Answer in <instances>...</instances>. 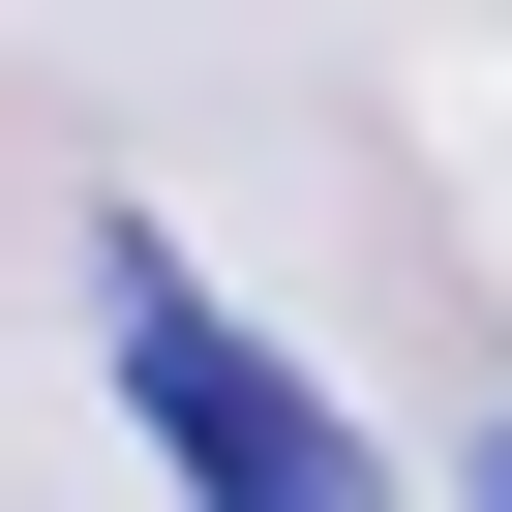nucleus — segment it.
Returning <instances> with one entry per match:
<instances>
[{"label":"nucleus","mask_w":512,"mask_h":512,"mask_svg":"<svg viewBox=\"0 0 512 512\" xmlns=\"http://www.w3.org/2000/svg\"><path fill=\"white\" fill-rule=\"evenodd\" d=\"M91 332H121V422H151V452H181L211 512H362V422H332V392H302L272 332H241V302L181 272V241H151V211L91 241Z\"/></svg>","instance_id":"f257e3e1"}]
</instances>
